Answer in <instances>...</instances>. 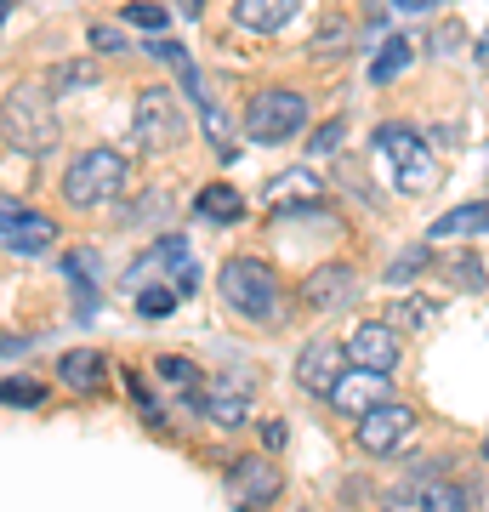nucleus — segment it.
Instances as JSON below:
<instances>
[{
  "label": "nucleus",
  "mask_w": 489,
  "mask_h": 512,
  "mask_svg": "<svg viewBox=\"0 0 489 512\" xmlns=\"http://www.w3.org/2000/svg\"><path fill=\"white\" fill-rule=\"evenodd\" d=\"M399 12H421V6H433V0H393Z\"/></svg>",
  "instance_id": "nucleus-40"
},
{
  "label": "nucleus",
  "mask_w": 489,
  "mask_h": 512,
  "mask_svg": "<svg viewBox=\"0 0 489 512\" xmlns=\"http://www.w3.org/2000/svg\"><path fill=\"white\" fill-rule=\"evenodd\" d=\"M359 296V274L347 268V262H325V268H313L308 279H302V308L308 313H336L347 308Z\"/></svg>",
  "instance_id": "nucleus-10"
},
{
  "label": "nucleus",
  "mask_w": 489,
  "mask_h": 512,
  "mask_svg": "<svg viewBox=\"0 0 489 512\" xmlns=\"http://www.w3.org/2000/svg\"><path fill=\"white\" fill-rule=\"evenodd\" d=\"M347 365H364V370H393L399 365V330L387 325H353L347 336Z\"/></svg>",
  "instance_id": "nucleus-12"
},
{
  "label": "nucleus",
  "mask_w": 489,
  "mask_h": 512,
  "mask_svg": "<svg viewBox=\"0 0 489 512\" xmlns=\"http://www.w3.org/2000/svg\"><path fill=\"white\" fill-rule=\"evenodd\" d=\"M427 46H433L438 57H455V52H461V46H467V29H461V23H455V18H444V23H438V29H433V35H427Z\"/></svg>",
  "instance_id": "nucleus-31"
},
{
  "label": "nucleus",
  "mask_w": 489,
  "mask_h": 512,
  "mask_svg": "<svg viewBox=\"0 0 489 512\" xmlns=\"http://www.w3.org/2000/svg\"><path fill=\"white\" fill-rule=\"evenodd\" d=\"M86 40H91V52H109V57L131 52V40H126V29H120V23H91Z\"/></svg>",
  "instance_id": "nucleus-28"
},
{
  "label": "nucleus",
  "mask_w": 489,
  "mask_h": 512,
  "mask_svg": "<svg viewBox=\"0 0 489 512\" xmlns=\"http://www.w3.org/2000/svg\"><path fill=\"white\" fill-rule=\"evenodd\" d=\"M200 120H205V137H211V148H217L222 160H234V126H228V114H222L217 97H205V103H200Z\"/></svg>",
  "instance_id": "nucleus-26"
},
{
  "label": "nucleus",
  "mask_w": 489,
  "mask_h": 512,
  "mask_svg": "<svg viewBox=\"0 0 489 512\" xmlns=\"http://www.w3.org/2000/svg\"><path fill=\"white\" fill-rule=\"evenodd\" d=\"M347 52H353V23H347L342 12H325V23L313 29L308 57H313V63H342Z\"/></svg>",
  "instance_id": "nucleus-19"
},
{
  "label": "nucleus",
  "mask_w": 489,
  "mask_h": 512,
  "mask_svg": "<svg viewBox=\"0 0 489 512\" xmlns=\"http://www.w3.org/2000/svg\"><path fill=\"white\" fill-rule=\"evenodd\" d=\"M194 211H200V217H211V222H239V217H245V200H239V188L211 183V188H200Z\"/></svg>",
  "instance_id": "nucleus-23"
},
{
  "label": "nucleus",
  "mask_w": 489,
  "mask_h": 512,
  "mask_svg": "<svg viewBox=\"0 0 489 512\" xmlns=\"http://www.w3.org/2000/svg\"><path fill=\"white\" fill-rule=\"evenodd\" d=\"M131 126H137V143H148V148L182 143V109H177V97L160 92V86H143V92H137V109H131Z\"/></svg>",
  "instance_id": "nucleus-7"
},
{
  "label": "nucleus",
  "mask_w": 489,
  "mask_h": 512,
  "mask_svg": "<svg viewBox=\"0 0 489 512\" xmlns=\"http://www.w3.org/2000/svg\"><path fill=\"white\" fill-rule=\"evenodd\" d=\"M148 57H154V63H171V69H188V63H194L177 40H154V46H148Z\"/></svg>",
  "instance_id": "nucleus-36"
},
{
  "label": "nucleus",
  "mask_w": 489,
  "mask_h": 512,
  "mask_svg": "<svg viewBox=\"0 0 489 512\" xmlns=\"http://www.w3.org/2000/svg\"><path fill=\"white\" fill-rule=\"evenodd\" d=\"M6 18H12V0H0V29H6Z\"/></svg>",
  "instance_id": "nucleus-42"
},
{
  "label": "nucleus",
  "mask_w": 489,
  "mask_h": 512,
  "mask_svg": "<svg viewBox=\"0 0 489 512\" xmlns=\"http://www.w3.org/2000/svg\"><path fill=\"white\" fill-rule=\"evenodd\" d=\"M387 376H393V370H364V365H347V370H342V382L330 387V404H336L342 416H364L370 404L387 399Z\"/></svg>",
  "instance_id": "nucleus-11"
},
{
  "label": "nucleus",
  "mask_w": 489,
  "mask_h": 512,
  "mask_svg": "<svg viewBox=\"0 0 489 512\" xmlns=\"http://www.w3.org/2000/svg\"><path fill=\"white\" fill-rule=\"evenodd\" d=\"M342 137H347V120H325V126L313 131V143H308V154H336V148H342Z\"/></svg>",
  "instance_id": "nucleus-34"
},
{
  "label": "nucleus",
  "mask_w": 489,
  "mask_h": 512,
  "mask_svg": "<svg viewBox=\"0 0 489 512\" xmlns=\"http://www.w3.org/2000/svg\"><path fill=\"white\" fill-rule=\"evenodd\" d=\"M200 410L217 421V427H245V421H251V387L211 382L205 387V399H200Z\"/></svg>",
  "instance_id": "nucleus-17"
},
{
  "label": "nucleus",
  "mask_w": 489,
  "mask_h": 512,
  "mask_svg": "<svg viewBox=\"0 0 489 512\" xmlns=\"http://www.w3.org/2000/svg\"><path fill=\"white\" fill-rule=\"evenodd\" d=\"M137 410H143L148 427H165V416H160V404H154V399H137Z\"/></svg>",
  "instance_id": "nucleus-38"
},
{
  "label": "nucleus",
  "mask_w": 489,
  "mask_h": 512,
  "mask_svg": "<svg viewBox=\"0 0 489 512\" xmlns=\"http://www.w3.org/2000/svg\"><path fill=\"white\" fill-rule=\"evenodd\" d=\"M171 308H177V291H165V285H154V279L137 291V313H148V319H165Z\"/></svg>",
  "instance_id": "nucleus-29"
},
{
  "label": "nucleus",
  "mask_w": 489,
  "mask_h": 512,
  "mask_svg": "<svg viewBox=\"0 0 489 512\" xmlns=\"http://www.w3.org/2000/svg\"><path fill=\"white\" fill-rule=\"evenodd\" d=\"M410 427H416V410H410V404L381 399L359 416V450L364 456H393V450L410 439Z\"/></svg>",
  "instance_id": "nucleus-8"
},
{
  "label": "nucleus",
  "mask_w": 489,
  "mask_h": 512,
  "mask_svg": "<svg viewBox=\"0 0 489 512\" xmlns=\"http://www.w3.org/2000/svg\"><path fill=\"white\" fill-rule=\"evenodd\" d=\"M472 234H489V200L461 205V211L433 222V239H472Z\"/></svg>",
  "instance_id": "nucleus-21"
},
{
  "label": "nucleus",
  "mask_w": 489,
  "mask_h": 512,
  "mask_svg": "<svg viewBox=\"0 0 489 512\" xmlns=\"http://www.w3.org/2000/svg\"><path fill=\"white\" fill-rule=\"evenodd\" d=\"M222 302L245 319H273L279 308V274L262 256H228L222 262Z\"/></svg>",
  "instance_id": "nucleus-2"
},
{
  "label": "nucleus",
  "mask_w": 489,
  "mask_h": 512,
  "mask_svg": "<svg viewBox=\"0 0 489 512\" xmlns=\"http://www.w3.org/2000/svg\"><path fill=\"white\" fill-rule=\"evenodd\" d=\"M279 461H268V456H245V461H234V490H239V501L245 507H268V501H279Z\"/></svg>",
  "instance_id": "nucleus-14"
},
{
  "label": "nucleus",
  "mask_w": 489,
  "mask_h": 512,
  "mask_svg": "<svg viewBox=\"0 0 489 512\" xmlns=\"http://www.w3.org/2000/svg\"><path fill=\"white\" fill-rule=\"evenodd\" d=\"M381 319H387L393 330H427L438 319V302H427V296H399V302L381 313Z\"/></svg>",
  "instance_id": "nucleus-24"
},
{
  "label": "nucleus",
  "mask_w": 489,
  "mask_h": 512,
  "mask_svg": "<svg viewBox=\"0 0 489 512\" xmlns=\"http://www.w3.org/2000/svg\"><path fill=\"white\" fill-rule=\"evenodd\" d=\"M46 387L40 382H0V404H40Z\"/></svg>",
  "instance_id": "nucleus-35"
},
{
  "label": "nucleus",
  "mask_w": 489,
  "mask_h": 512,
  "mask_svg": "<svg viewBox=\"0 0 489 512\" xmlns=\"http://www.w3.org/2000/svg\"><path fill=\"white\" fill-rule=\"evenodd\" d=\"M478 63L489 69V29H484V40H478Z\"/></svg>",
  "instance_id": "nucleus-41"
},
{
  "label": "nucleus",
  "mask_w": 489,
  "mask_h": 512,
  "mask_svg": "<svg viewBox=\"0 0 489 512\" xmlns=\"http://www.w3.org/2000/svg\"><path fill=\"white\" fill-rule=\"evenodd\" d=\"M154 370H160V376H165L171 387H188V393L200 387V365H194V359H182V353H165V359H160Z\"/></svg>",
  "instance_id": "nucleus-27"
},
{
  "label": "nucleus",
  "mask_w": 489,
  "mask_h": 512,
  "mask_svg": "<svg viewBox=\"0 0 489 512\" xmlns=\"http://www.w3.org/2000/svg\"><path fill=\"white\" fill-rule=\"evenodd\" d=\"M262 439H268V450H285L290 427H285V421H268V427H262Z\"/></svg>",
  "instance_id": "nucleus-37"
},
{
  "label": "nucleus",
  "mask_w": 489,
  "mask_h": 512,
  "mask_svg": "<svg viewBox=\"0 0 489 512\" xmlns=\"http://www.w3.org/2000/svg\"><path fill=\"white\" fill-rule=\"evenodd\" d=\"M57 382L69 387V393H97V387L109 382V359L97 348H69L57 359Z\"/></svg>",
  "instance_id": "nucleus-15"
},
{
  "label": "nucleus",
  "mask_w": 489,
  "mask_h": 512,
  "mask_svg": "<svg viewBox=\"0 0 489 512\" xmlns=\"http://www.w3.org/2000/svg\"><path fill=\"white\" fill-rule=\"evenodd\" d=\"M296 18V0H234V23L251 35H279Z\"/></svg>",
  "instance_id": "nucleus-18"
},
{
  "label": "nucleus",
  "mask_w": 489,
  "mask_h": 512,
  "mask_svg": "<svg viewBox=\"0 0 489 512\" xmlns=\"http://www.w3.org/2000/svg\"><path fill=\"white\" fill-rule=\"evenodd\" d=\"M484 461H489V433H484Z\"/></svg>",
  "instance_id": "nucleus-43"
},
{
  "label": "nucleus",
  "mask_w": 489,
  "mask_h": 512,
  "mask_svg": "<svg viewBox=\"0 0 489 512\" xmlns=\"http://www.w3.org/2000/svg\"><path fill=\"white\" fill-rule=\"evenodd\" d=\"M308 126V97L279 86V92H256L245 109V137L251 143H290L296 131Z\"/></svg>",
  "instance_id": "nucleus-5"
},
{
  "label": "nucleus",
  "mask_w": 489,
  "mask_h": 512,
  "mask_svg": "<svg viewBox=\"0 0 489 512\" xmlns=\"http://www.w3.org/2000/svg\"><path fill=\"white\" fill-rule=\"evenodd\" d=\"M319 200H325V177L308 165H290L268 183V211H313Z\"/></svg>",
  "instance_id": "nucleus-13"
},
{
  "label": "nucleus",
  "mask_w": 489,
  "mask_h": 512,
  "mask_svg": "<svg viewBox=\"0 0 489 512\" xmlns=\"http://www.w3.org/2000/svg\"><path fill=\"white\" fill-rule=\"evenodd\" d=\"M126 23H131V29H143V35H160V29H165V6H154V0L126 6Z\"/></svg>",
  "instance_id": "nucleus-33"
},
{
  "label": "nucleus",
  "mask_w": 489,
  "mask_h": 512,
  "mask_svg": "<svg viewBox=\"0 0 489 512\" xmlns=\"http://www.w3.org/2000/svg\"><path fill=\"white\" fill-rule=\"evenodd\" d=\"M63 274H69V285L80 296H74V313L86 319L91 313V285H97V251H69L63 256Z\"/></svg>",
  "instance_id": "nucleus-22"
},
{
  "label": "nucleus",
  "mask_w": 489,
  "mask_h": 512,
  "mask_svg": "<svg viewBox=\"0 0 489 512\" xmlns=\"http://www.w3.org/2000/svg\"><path fill=\"white\" fill-rule=\"evenodd\" d=\"M427 256H433L427 245H410V251H399V256H393V268H387V279H393V285H404L410 274H421V268H427Z\"/></svg>",
  "instance_id": "nucleus-32"
},
{
  "label": "nucleus",
  "mask_w": 489,
  "mask_h": 512,
  "mask_svg": "<svg viewBox=\"0 0 489 512\" xmlns=\"http://www.w3.org/2000/svg\"><path fill=\"white\" fill-rule=\"evenodd\" d=\"M97 80H103V74H97V57H69V63L52 69L46 86H52V97H74V92H91Z\"/></svg>",
  "instance_id": "nucleus-20"
},
{
  "label": "nucleus",
  "mask_w": 489,
  "mask_h": 512,
  "mask_svg": "<svg viewBox=\"0 0 489 512\" xmlns=\"http://www.w3.org/2000/svg\"><path fill=\"white\" fill-rule=\"evenodd\" d=\"M342 370H347V342L313 336V342H302V353H296V387L313 393V399H330V387L342 382Z\"/></svg>",
  "instance_id": "nucleus-9"
},
{
  "label": "nucleus",
  "mask_w": 489,
  "mask_h": 512,
  "mask_svg": "<svg viewBox=\"0 0 489 512\" xmlns=\"http://www.w3.org/2000/svg\"><path fill=\"white\" fill-rule=\"evenodd\" d=\"M0 131L18 154H52L57 148V120H52V103L40 86H18L0 109Z\"/></svg>",
  "instance_id": "nucleus-1"
},
{
  "label": "nucleus",
  "mask_w": 489,
  "mask_h": 512,
  "mask_svg": "<svg viewBox=\"0 0 489 512\" xmlns=\"http://www.w3.org/2000/svg\"><path fill=\"white\" fill-rule=\"evenodd\" d=\"M376 148H381V160L393 165V177H399L404 194H433L438 188V160L427 154V143L410 126H381Z\"/></svg>",
  "instance_id": "nucleus-4"
},
{
  "label": "nucleus",
  "mask_w": 489,
  "mask_h": 512,
  "mask_svg": "<svg viewBox=\"0 0 489 512\" xmlns=\"http://www.w3.org/2000/svg\"><path fill=\"white\" fill-rule=\"evenodd\" d=\"M57 239V222L40 217V211H29L23 200H12V194H0V245L18 256H35V251H52Z\"/></svg>",
  "instance_id": "nucleus-6"
},
{
  "label": "nucleus",
  "mask_w": 489,
  "mask_h": 512,
  "mask_svg": "<svg viewBox=\"0 0 489 512\" xmlns=\"http://www.w3.org/2000/svg\"><path fill=\"white\" fill-rule=\"evenodd\" d=\"M399 501H416L421 512H461L467 507V490L450 484L444 473H421V478H410V490H404Z\"/></svg>",
  "instance_id": "nucleus-16"
},
{
  "label": "nucleus",
  "mask_w": 489,
  "mask_h": 512,
  "mask_svg": "<svg viewBox=\"0 0 489 512\" xmlns=\"http://www.w3.org/2000/svg\"><path fill=\"white\" fill-rule=\"evenodd\" d=\"M450 279L461 285V291H484V285H489V279H484V262H478L472 251H461V256L450 262Z\"/></svg>",
  "instance_id": "nucleus-30"
},
{
  "label": "nucleus",
  "mask_w": 489,
  "mask_h": 512,
  "mask_svg": "<svg viewBox=\"0 0 489 512\" xmlns=\"http://www.w3.org/2000/svg\"><path fill=\"white\" fill-rule=\"evenodd\" d=\"M410 63H416V46L393 35V40H387V46L376 52V63H370V80H376V86H387V80H399Z\"/></svg>",
  "instance_id": "nucleus-25"
},
{
  "label": "nucleus",
  "mask_w": 489,
  "mask_h": 512,
  "mask_svg": "<svg viewBox=\"0 0 489 512\" xmlns=\"http://www.w3.org/2000/svg\"><path fill=\"white\" fill-rule=\"evenodd\" d=\"M200 6H205V0H177V12H182V18H200Z\"/></svg>",
  "instance_id": "nucleus-39"
},
{
  "label": "nucleus",
  "mask_w": 489,
  "mask_h": 512,
  "mask_svg": "<svg viewBox=\"0 0 489 512\" xmlns=\"http://www.w3.org/2000/svg\"><path fill=\"white\" fill-rule=\"evenodd\" d=\"M120 188H126V154H114V148H86L63 171V200L74 211H91L97 200H114Z\"/></svg>",
  "instance_id": "nucleus-3"
}]
</instances>
